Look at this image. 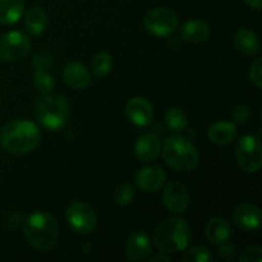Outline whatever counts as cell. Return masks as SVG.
Masks as SVG:
<instances>
[{
  "instance_id": "obj_1",
  "label": "cell",
  "mask_w": 262,
  "mask_h": 262,
  "mask_svg": "<svg viewBox=\"0 0 262 262\" xmlns=\"http://www.w3.org/2000/svg\"><path fill=\"white\" fill-rule=\"evenodd\" d=\"M26 239L40 252L53 250L59 239V224L53 215L45 211H35L23 223Z\"/></svg>"
},
{
  "instance_id": "obj_16",
  "label": "cell",
  "mask_w": 262,
  "mask_h": 262,
  "mask_svg": "<svg viewBox=\"0 0 262 262\" xmlns=\"http://www.w3.org/2000/svg\"><path fill=\"white\" fill-rule=\"evenodd\" d=\"M238 135L235 123L232 122H217L214 123L207 129V138L210 142L217 146H225L232 143Z\"/></svg>"
},
{
  "instance_id": "obj_28",
  "label": "cell",
  "mask_w": 262,
  "mask_h": 262,
  "mask_svg": "<svg viewBox=\"0 0 262 262\" xmlns=\"http://www.w3.org/2000/svg\"><path fill=\"white\" fill-rule=\"evenodd\" d=\"M241 262H261L262 261V248L257 246L247 247L242 251L239 256Z\"/></svg>"
},
{
  "instance_id": "obj_14",
  "label": "cell",
  "mask_w": 262,
  "mask_h": 262,
  "mask_svg": "<svg viewBox=\"0 0 262 262\" xmlns=\"http://www.w3.org/2000/svg\"><path fill=\"white\" fill-rule=\"evenodd\" d=\"M128 119L137 127H147L154 118L152 105L145 97H133L127 104Z\"/></svg>"
},
{
  "instance_id": "obj_31",
  "label": "cell",
  "mask_w": 262,
  "mask_h": 262,
  "mask_svg": "<svg viewBox=\"0 0 262 262\" xmlns=\"http://www.w3.org/2000/svg\"><path fill=\"white\" fill-rule=\"evenodd\" d=\"M219 255L222 256L223 258H225V260H233V258L235 257V255H237L235 246L232 245V243H228V242L223 243V245H220Z\"/></svg>"
},
{
  "instance_id": "obj_20",
  "label": "cell",
  "mask_w": 262,
  "mask_h": 262,
  "mask_svg": "<svg viewBox=\"0 0 262 262\" xmlns=\"http://www.w3.org/2000/svg\"><path fill=\"white\" fill-rule=\"evenodd\" d=\"M209 25L201 19H191L186 22L182 27V37L188 42L200 43L207 40L210 36Z\"/></svg>"
},
{
  "instance_id": "obj_24",
  "label": "cell",
  "mask_w": 262,
  "mask_h": 262,
  "mask_svg": "<svg viewBox=\"0 0 262 262\" xmlns=\"http://www.w3.org/2000/svg\"><path fill=\"white\" fill-rule=\"evenodd\" d=\"M165 123L173 132H183L187 128V115L179 107H171L165 114Z\"/></svg>"
},
{
  "instance_id": "obj_25",
  "label": "cell",
  "mask_w": 262,
  "mask_h": 262,
  "mask_svg": "<svg viewBox=\"0 0 262 262\" xmlns=\"http://www.w3.org/2000/svg\"><path fill=\"white\" fill-rule=\"evenodd\" d=\"M113 67V59L112 55L107 53H99L94 56L91 61V68L92 72L96 77L102 78L106 74L110 73Z\"/></svg>"
},
{
  "instance_id": "obj_27",
  "label": "cell",
  "mask_w": 262,
  "mask_h": 262,
  "mask_svg": "<svg viewBox=\"0 0 262 262\" xmlns=\"http://www.w3.org/2000/svg\"><path fill=\"white\" fill-rule=\"evenodd\" d=\"M133 199H135V188L129 183L120 184L113 193V200L119 206H127L133 201Z\"/></svg>"
},
{
  "instance_id": "obj_32",
  "label": "cell",
  "mask_w": 262,
  "mask_h": 262,
  "mask_svg": "<svg viewBox=\"0 0 262 262\" xmlns=\"http://www.w3.org/2000/svg\"><path fill=\"white\" fill-rule=\"evenodd\" d=\"M150 258L151 262H160V261H164V262H169L171 261L170 257L166 255H163V253H158V255L152 256V257H148Z\"/></svg>"
},
{
  "instance_id": "obj_9",
  "label": "cell",
  "mask_w": 262,
  "mask_h": 262,
  "mask_svg": "<svg viewBox=\"0 0 262 262\" xmlns=\"http://www.w3.org/2000/svg\"><path fill=\"white\" fill-rule=\"evenodd\" d=\"M31 41L19 31H10L0 37V60L13 61L27 55Z\"/></svg>"
},
{
  "instance_id": "obj_23",
  "label": "cell",
  "mask_w": 262,
  "mask_h": 262,
  "mask_svg": "<svg viewBox=\"0 0 262 262\" xmlns=\"http://www.w3.org/2000/svg\"><path fill=\"white\" fill-rule=\"evenodd\" d=\"M33 84H35V89L37 90V92H40L41 95L51 94L54 91V87H55L53 76L42 68H37L35 71Z\"/></svg>"
},
{
  "instance_id": "obj_8",
  "label": "cell",
  "mask_w": 262,
  "mask_h": 262,
  "mask_svg": "<svg viewBox=\"0 0 262 262\" xmlns=\"http://www.w3.org/2000/svg\"><path fill=\"white\" fill-rule=\"evenodd\" d=\"M66 220L72 230L78 234H90L97 225L95 210L84 202H74L67 209Z\"/></svg>"
},
{
  "instance_id": "obj_33",
  "label": "cell",
  "mask_w": 262,
  "mask_h": 262,
  "mask_svg": "<svg viewBox=\"0 0 262 262\" xmlns=\"http://www.w3.org/2000/svg\"><path fill=\"white\" fill-rule=\"evenodd\" d=\"M246 4L248 5V7H251L252 9H257L260 10L262 8V0H245Z\"/></svg>"
},
{
  "instance_id": "obj_26",
  "label": "cell",
  "mask_w": 262,
  "mask_h": 262,
  "mask_svg": "<svg viewBox=\"0 0 262 262\" xmlns=\"http://www.w3.org/2000/svg\"><path fill=\"white\" fill-rule=\"evenodd\" d=\"M214 260V256L204 246H194L187 250L184 253V262H210Z\"/></svg>"
},
{
  "instance_id": "obj_17",
  "label": "cell",
  "mask_w": 262,
  "mask_h": 262,
  "mask_svg": "<svg viewBox=\"0 0 262 262\" xmlns=\"http://www.w3.org/2000/svg\"><path fill=\"white\" fill-rule=\"evenodd\" d=\"M64 81L68 86L76 90H84L91 83V76L90 72L83 64L81 63H69L66 66L63 71Z\"/></svg>"
},
{
  "instance_id": "obj_22",
  "label": "cell",
  "mask_w": 262,
  "mask_h": 262,
  "mask_svg": "<svg viewBox=\"0 0 262 262\" xmlns=\"http://www.w3.org/2000/svg\"><path fill=\"white\" fill-rule=\"evenodd\" d=\"M48 23L45 10L38 7H33L27 10L25 15V26L26 30L33 36H38L43 32Z\"/></svg>"
},
{
  "instance_id": "obj_13",
  "label": "cell",
  "mask_w": 262,
  "mask_h": 262,
  "mask_svg": "<svg viewBox=\"0 0 262 262\" xmlns=\"http://www.w3.org/2000/svg\"><path fill=\"white\" fill-rule=\"evenodd\" d=\"M151 242L143 232H135L128 238L125 245V258L130 262H143L151 255Z\"/></svg>"
},
{
  "instance_id": "obj_2",
  "label": "cell",
  "mask_w": 262,
  "mask_h": 262,
  "mask_svg": "<svg viewBox=\"0 0 262 262\" xmlns=\"http://www.w3.org/2000/svg\"><path fill=\"white\" fill-rule=\"evenodd\" d=\"M41 140L37 125L27 120H12L2 128L0 143L12 154H27L35 150Z\"/></svg>"
},
{
  "instance_id": "obj_11",
  "label": "cell",
  "mask_w": 262,
  "mask_h": 262,
  "mask_svg": "<svg viewBox=\"0 0 262 262\" xmlns=\"http://www.w3.org/2000/svg\"><path fill=\"white\" fill-rule=\"evenodd\" d=\"M163 204L171 214H182L189 205V193L181 182H171L163 192Z\"/></svg>"
},
{
  "instance_id": "obj_12",
  "label": "cell",
  "mask_w": 262,
  "mask_h": 262,
  "mask_svg": "<svg viewBox=\"0 0 262 262\" xmlns=\"http://www.w3.org/2000/svg\"><path fill=\"white\" fill-rule=\"evenodd\" d=\"M166 174L160 166L151 165L143 168L136 176V186L145 193H155L165 184Z\"/></svg>"
},
{
  "instance_id": "obj_18",
  "label": "cell",
  "mask_w": 262,
  "mask_h": 262,
  "mask_svg": "<svg viewBox=\"0 0 262 262\" xmlns=\"http://www.w3.org/2000/svg\"><path fill=\"white\" fill-rule=\"evenodd\" d=\"M206 237L212 245L220 246L225 242H229L232 237V228L230 223L225 217H212L206 225Z\"/></svg>"
},
{
  "instance_id": "obj_7",
  "label": "cell",
  "mask_w": 262,
  "mask_h": 262,
  "mask_svg": "<svg viewBox=\"0 0 262 262\" xmlns=\"http://www.w3.org/2000/svg\"><path fill=\"white\" fill-rule=\"evenodd\" d=\"M143 25L147 32L158 37H166L178 28V17L169 8L159 7L145 15Z\"/></svg>"
},
{
  "instance_id": "obj_15",
  "label": "cell",
  "mask_w": 262,
  "mask_h": 262,
  "mask_svg": "<svg viewBox=\"0 0 262 262\" xmlns=\"http://www.w3.org/2000/svg\"><path fill=\"white\" fill-rule=\"evenodd\" d=\"M161 150V143L158 136L154 133H145L137 140L135 145L136 156L143 163L154 161L159 156Z\"/></svg>"
},
{
  "instance_id": "obj_21",
  "label": "cell",
  "mask_w": 262,
  "mask_h": 262,
  "mask_svg": "<svg viewBox=\"0 0 262 262\" xmlns=\"http://www.w3.org/2000/svg\"><path fill=\"white\" fill-rule=\"evenodd\" d=\"M25 10L23 0H0V23L14 25L20 19Z\"/></svg>"
},
{
  "instance_id": "obj_5",
  "label": "cell",
  "mask_w": 262,
  "mask_h": 262,
  "mask_svg": "<svg viewBox=\"0 0 262 262\" xmlns=\"http://www.w3.org/2000/svg\"><path fill=\"white\" fill-rule=\"evenodd\" d=\"M38 122L50 130L64 127L69 117V106L67 100L60 95H45L36 106Z\"/></svg>"
},
{
  "instance_id": "obj_4",
  "label": "cell",
  "mask_w": 262,
  "mask_h": 262,
  "mask_svg": "<svg viewBox=\"0 0 262 262\" xmlns=\"http://www.w3.org/2000/svg\"><path fill=\"white\" fill-rule=\"evenodd\" d=\"M163 158L166 165L177 171H191L199 165L200 155L193 143L181 136H173L165 141Z\"/></svg>"
},
{
  "instance_id": "obj_19",
  "label": "cell",
  "mask_w": 262,
  "mask_h": 262,
  "mask_svg": "<svg viewBox=\"0 0 262 262\" xmlns=\"http://www.w3.org/2000/svg\"><path fill=\"white\" fill-rule=\"evenodd\" d=\"M234 46L243 55H256L260 51V40L255 32L247 28L237 31L234 35Z\"/></svg>"
},
{
  "instance_id": "obj_3",
  "label": "cell",
  "mask_w": 262,
  "mask_h": 262,
  "mask_svg": "<svg viewBox=\"0 0 262 262\" xmlns=\"http://www.w3.org/2000/svg\"><path fill=\"white\" fill-rule=\"evenodd\" d=\"M192 239L191 227L179 216L169 217L155 228L152 241L165 253H177L188 248Z\"/></svg>"
},
{
  "instance_id": "obj_10",
  "label": "cell",
  "mask_w": 262,
  "mask_h": 262,
  "mask_svg": "<svg viewBox=\"0 0 262 262\" xmlns=\"http://www.w3.org/2000/svg\"><path fill=\"white\" fill-rule=\"evenodd\" d=\"M233 222L245 232H257L262 225L261 209L255 204L238 205L233 211Z\"/></svg>"
},
{
  "instance_id": "obj_30",
  "label": "cell",
  "mask_w": 262,
  "mask_h": 262,
  "mask_svg": "<svg viewBox=\"0 0 262 262\" xmlns=\"http://www.w3.org/2000/svg\"><path fill=\"white\" fill-rule=\"evenodd\" d=\"M251 113L252 112H251V107L248 106V105L246 104L238 105V106L233 110V114H232L233 120H234V123H237V124H243V123H246L248 119H250Z\"/></svg>"
},
{
  "instance_id": "obj_29",
  "label": "cell",
  "mask_w": 262,
  "mask_h": 262,
  "mask_svg": "<svg viewBox=\"0 0 262 262\" xmlns=\"http://www.w3.org/2000/svg\"><path fill=\"white\" fill-rule=\"evenodd\" d=\"M251 82L255 84L257 89H262V59L257 58L252 63L250 69Z\"/></svg>"
},
{
  "instance_id": "obj_6",
  "label": "cell",
  "mask_w": 262,
  "mask_h": 262,
  "mask_svg": "<svg viewBox=\"0 0 262 262\" xmlns=\"http://www.w3.org/2000/svg\"><path fill=\"white\" fill-rule=\"evenodd\" d=\"M235 158L238 165L246 173H257L262 165V145L260 138L246 135L235 146Z\"/></svg>"
}]
</instances>
